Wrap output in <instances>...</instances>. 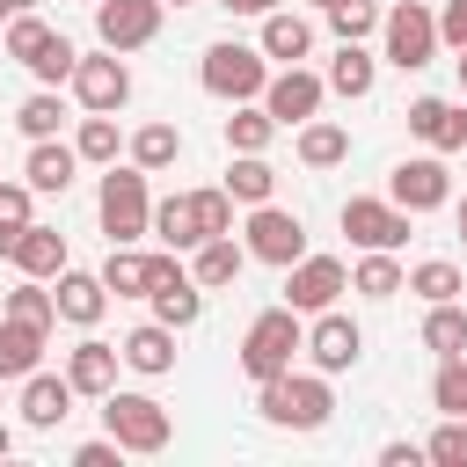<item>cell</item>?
<instances>
[{
    "instance_id": "16",
    "label": "cell",
    "mask_w": 467,
    "mask_h": 467,
    "mask_svg": "<svg viewBox=\"0 0 467 467\" xmlns=\"http://www.w3.org/2000/svg\"><path fill=\"white\" fill-rule=\"evenodd\" d=\"M409 131H416L431 153H467V109H452L445 95H416V102H409Z\"/></svg>"
},
{
    "instance_id": "45",
    "label": "cell",
    "mask_w": 467,
    "mask_h": 467,
    "mask_svg": "<svg viewBox=\"0 0 467 467\" xmlns=\"http://www.w3.org/2000/svg\"><path fill=\"white\" fill-rule=\"evenodd\" d=\"M44 36H51V22H36V15H15V22H7V58H15V66H29V51H36Z\"/></svg>"
},
{
    "instance_id": "35",
    "label": "cell",
    "mask_w": 467,
    "mask_h": 467,
    "mask_svg": "<svg viewBox=\"0 0 467 467\" xmlns=\"http://www.w3.org/2000/svg\"><path fill=\"white\" fill-rule=\"evenodd\" d=\"M431 401H438V416H467V350H460V358H438Z\"/></svg>"
},
{
    "instance_id": "42",
    "label": "cell",
    "mask_w": 467,
    "mask_h": 467,
    "mask_svg": "<svg viewBox=\"0 0 467 467\" xmlns=\"http://www.w3.org/2000/svg\"><path fill=\"white\" fill-rule=\"evenodd\" d=\"M190 212H197V241L234 234V197L226 190H190Z\"/></svg>"
},
{
    "instance_id": "25",
    "label": "cell",
    "mask_w": 467,
    "mask_h": 467,
    "mask_svg": "<svg viewBox=\"0 0 467 467\" xmlns=\"http://www.w3.org/2000/svg\"><path fill=\"white\" fill-rule=\"evenodd\" d=\"M44 336H51V328L0 321V379H29V372H36V358H44Z\"/></svg>"
},
{
    "instance_id": "27",
    "label": "cell",
    "mask_w": 467,
    "mask_h": 467,
    "mask_svg": "<svg viewBox=\"0 0 467 467\" xmlns=\"http://www.w3.org/2000/svg\"><path fill=\"white\" fill-rule=\"evenodd\" d=\"M423 343H431L438 358H460V350H467V306H460V299H438V306L423 314Z\"/></svg>"
},
{
    "instance_id": "41",
    "label": "cell",
    "mask_w": 467,
    "mask_h": 467,
    "mask_svg": "<svg viewBox=\"0 0 467 467\" xmlns=\"http://www.w3.org/2000/svg\"><path fill=\"white\" fill-rule=\"evenodd\" d=\"M321 15H328V29H336L343 44H358V36H372V29H379V7H372V0H328Z\"/></svg>"
},
{
    "instance_id": "39",
    "label": "cell",
    "mask_w": 467,
    "mask_h": 467,
    "mask_svg": "<svg viewBox=\"0 0 467 467\" xmlns=\"http://www.w3.org/2000/svg\"><path fill=\"white\" fill-rule=\"evenodd\" d=\"M102 285H109L117 299H131V292H146V255H131L124 241H109V263H102Z\"/></svg>"
},
{
    "instance_id": "49",
    "label": "cell",
    "mask_w": 467,
    "mask_h": 467,
    "mask_svg": "<svg viewBox=\"0 0 467 467\" xmlns=\"http://www.w3.org/2000/svg\"><path fill=\"white\" fill-rule=\"evenodd\" d=\"M219 7H234V15H270V7H285V0H219Z\"/></svg>"
},
{
    "instance_id": "2",
    "label": "cell",
    "mask_w": 467,
    "mask_h": 467,
    "mask_svg": "<svg viewBox=\"0 0 467 467\" xmlns=\"http://www.w3.org/2000/svg\"><path fill=\"white\" fill-rule=\"evenodd\" d=\"M299 343H306L299 314H292V306H263V314L248 321V336H241V372L263 387V379L292 372V350H299Z\"/></svg>"
},
{
    "instance_id": "18",
    "label": "cell",
    "mask_w": 467,
    "mask_h": 467,
    "mask_svg": "<svg viewBox=\"0 0 467 467\" xmlns=\"http://www.w3.org/2000/svg\"><path fill=\"white\" fill-rule=\"evenodd\" d=\"M66 416H73V379H66V372H29V379H22V423L58 431Z\"/></svg>"
},
{
    "instance_id": "52",
    "label": "cell",
    "mask_w": 467,
    "mask_h": 467,
    "mask_svg": "<svg viewBox=\"0 0 467 467\" xmlns=\"http://www.w3.org/2000/svg\"><path fill=\"white\" fill-rule=\"evenodd\" d=\"M460 88H467V44H460Z\"/></svg>"
},
{
    "instance_id": "22",
    "label": "cell",
    "mask_w": 467,
    "mask_h": 467,
    "mask_svg": "<svg viewBox=\"0 0 467 467\" xmlns=\"http://www.w3.org/2000/svg\"><path fill=\"white\" fill-rule=\"evenodd\" d=\"M117 350H124V365H131V372H146V379L175 372V328H168V321H146V328H131Z\"/></svg>"
},
{
    "instance_id": "3",
    "label": "cell",
    "mask_w": 467,
    "mask_h": 467,
    "mask_svg": "<svg viewBox=\"0 0 467 467\" xmlns=\"http://www.w3.org/2000/svg\"><path fill=\"white\" fill-rule=\"evenodd\" d=\"M95 212H102V234H109V241H139V234L153 226L146 168H139V161H131V168H117V161H109V175H102V197H95Z\"/></svg>"
},
{
    "instance_id": "14",
    "label": "cell",
    "mask_w": 467,
    "mask_h": 467,
    "mask_svg": "<svg viewBox=\"0 0 467 467\" xmlns=\"http://www.w3.org/2000/svg\"><path fill=\"white\" fill-rule=\"evenodd\" d=\"M387 197L416 219V212H438V204L452 197V175H445V161H438V153H416V161H401V168H394Z\"/></svg>"
},
{
    "instance_id": "20",
    "label": "cell",
    "mask_w": 467,
    "mask_h": 467,
    "mask_svg": "<svg viewBox=\"0 0 467 467\" xmlns=\"http://www.w3.org/2000/svg\"><path fill=\"white\" fill-rule=\"evenodd\" d=\"M7 255H15V270H22V277H58V270H66V234L29 219V226L15 234V248H7Z\"/></svg>"
},
{
    "instance_id": "4",
    "label": "cell",
    "mask_w": 467,
    "mask_h": 467,
    "mask_svg": "<svg viewBox=\"0 0 467 467\" xmlns=\"http://www.w3.org/2000/svg\"><path fill=\"white\" fill-rule=\"evenodd\" d=\"M102 431L124 445V452H161L168 438H175V423H168V409L153 401V394H102Z\"/></svg>"
},
{
    "instance_id": "51",
    "label": "cell",
    "mask_w": 467,
    "mask_h": 467,
    "mask_svg": "<svg viewBox=\"0 0 467 467\" xmlns=\"http://www.w3.org/2000/svg\"><path fill=\"white\" fill-rule=\"evenodd\" d=\"M7 452H15V431H7V423H0V460H7Z\"/></svg>"
},
{
    "instance_id": "32",
    "label": "cell",
    "mask_w": 467,
    "mask_h": 467,
    "mask_svg": "<svg viewBox=\"0 0 467 467\" xmlns=\"http://www.w3.org/2000/svg\"><path fill=\"white\" fill-rule=\"evenodd\" d=\"M270 139H277V117H270V109H241V102H234V117H226V146H234V153H263Z\"/></svg>"
},
{
    "instance_id": "55",
    "label": "cell",
    "mask_w": 467,
    "mask_h": 467,
    "mask_svg": "<svg viewBox=\"0 0 467 467\" xmlns=\"http://www.w3.org/2000/svg\"><path fill=\"white\" fill-rule=\"evenodd\" d=\"M314 7H328V0H314Z\"/></svg>"
},
{
    "instance_id": "48",
    "label": "cell",
    "mask_w": 467,
    "mask_h": 467,
    "mask_svg": "<svg viewBox=\"0 0 467 467\" xmlns=\"http://www.w3.org/2000/svg\"><path fill=\"white\" fill-rule=\"evenodd\" d=\"M379 460H387V467H416V460H423V445H387Z\"/></svg>"
},
{
    "instance_id": "44",
    "label": "cell",
    "mask_w": 467,
    "mask_h": 467,
    "mask_svg": "<svg viewBox=\"0 0 467 467\" xmlns=\"http://www.w3.org/2000/svg\"><path fill=\"white\" fill-rule=\"evenodd\" d=\"M423 460H438V467H467V416H445L438 438L423 445Z\"/></svg>"
},
{
    "instance_id": "17",
    "label": "cell",
    "mask_w": 467,
    "mask_h": 467,
    "mask_svg": "<svg viewBox=\"0 0 467 467\" xmlns=\"http://www.w3.org/2000/svg\"><path fill=\"white\" fill-rule=\"evenodd\" d=\"M117 365H124V350L102 343V336H88V343L66 350V379H73V394H95V401L117 387Z\"/></svg>"
},
{
    "instance_id": "15",
    "label": "cell",
    "mask_w": 467,
    "mask_h": 467,
    "mask_svg": "<svg viewBox=\"0 0 467 467\" xmlns=\"http://www.w3.org/2000/svg\"><path fill=\"white\" fill-rule=\"evenodd\" d=\"M343 234H350L358 248H401V241H409V212H401L394 197H350V204H343Z\"/></svg>"
},
{
    "instance_id": "38",
    "label": "cell",
    "mask_w": 467,
    "mask_h": 467,
    "mask_svg": "<svg viewBox=\"0 0 467 467\" xmlns=\"http://www.w3.org/2000/svg\"><path fill=\"white\" fill-rule=\"evenodd\" d=\"M153 234H161L168 248H197V212H190V197L153 204Z\"/></svg>"
},
{
    "instance_id": "36",
    "label": "cell",
    "mask_w": 467,
    "mask_h": 467,
    "mask_svg": "<svg viewBox=\"0 0 467 467\" xmlns=\"http://www.w3.org/2000/svg\"><path fill=\"white\" fill-rule=\"evenodd\" d=\"M73 58H80V51H73V44H66V36L51 29V36H44L36 51H29V73H36L44 88H58V80H73Z\"/></svg>"
},
{
    "instance_id": "50",
    "label": "cell",
    "mask_w": 467,
    "mask_h": 467,
    "mask_svg": "<svg viewBox=\"0 0 467 467\" xmlns=\"http://www.w3.org/2000/svg\"><path fill=\"white\" fill-rule=\"evenodd\" d=\"M15 15H29V0H0V22H15Z\"/></svg>"
},
{
    "instance_id": "9",
    "label": "cell",
    "mask_w": 467,
    "mask_h": 467,
    "mask_svg": "<svg viewBox=\"0 0 467 467\" xmlns=\"http://www.w3.org/2000/svg\"><path fill=\"white\" fill-rule=\"evenodd\" d=\"M248 255H255V263H277V270H292V263L306 255V226H299V212L255 204V212H248Z\"/></svg>"
},
{
    "instance_id": "46",
    "label": "cell",
    "mask_w": 467,
    "mask_h": 467,
    "mask_svg": "<svg viewBox=\"0 0 467 467\" xmlns=\"http://www.w3.org/2000/svg\"><path fill=\"white\" fill-rule=\"evenodd\" d=\"M117 438H88V445H73V467H117Z\"/></svg>"
},
{
    "instance_id": "1",
    "label": "cell",
    "mask_w": 467,
    "mask_h": 467,
    "mask_svg": "<svg viewBox=\"0 0 467 467\" xmlns=\"http://www.w3.org/2000/svg\"><path fill=\"white\" fill-rule=\"evenodd\" d=\"M255 409L277 431H321L328 409H336V394H328V372H277V379H263Z\"/></svg>"
},
{
    "instance_id": "12",
    "label": "cell",
    "mask_w": 467,
    "mask_h": 467,
    "mask_svg": "<svg viewBox=\"0 0 467 467\" xmlns=\"http://www.w3.org/2000/svg\"><path fill=\"white\" fill-rule=\"evenodd\" d=\"M321 95H328V80H321V73H306V66H285L277 80H263V109L277 117V131H292V124L321 117Z\"/></svg>"
},
{
    "instance_id": "37",
    "label": "cell",
    "mask_w": 467,
    "mask_h": 467,
    "mask_svg": "<svg viewBox=\"0 0 467 467\" xmlns=\"http://www.w3.org/2000/svg\"><path fill=\"white\" fill-rule=\"evenodd\" d=\"M15 124H22V139H58V124H66V109H58V95L51 88H36L22 109H15Z\"/></svg>"
},
{
    "instance_id": "33",
    "label": "cell",
    "mask_w": 467,
    "mask_h": 467,
    "mask_svg": "<svg viewBox=\"0 0 467 467\" xmlns=\"http://www.w3.org/2000/svg\"><path fill=\"white\" fill-rule=\"evenodd\" d=\"M175 153H182V131H175V124H139V131H131V161H139L146 175L168 168Z\"/></svg>"
},
{
    "instance_id": "40",
    "label": "cell",
    "mask_w": 467,
    "mask_h": 467,
    "mask_svg": "<svg viewBox=\"0 0 467 467\" xmlns=\"http://www.w3.org/2000/svg\"><path fill=\"white\" fill-rule=\"evenodd\" d=\"M7 321H29V328H51V321H58V299H51V292H44L36 277H29V285H15V292H7Z\"/></svg>"
},
{
    "instance_id": "43",
    "label": "cell",
    "mask_w": 467,
    "mask_h": 467,
    "mask_svg": "<svg viewBox=\"0 0 467 467\" xmlns=\"http://www.w3.org/2000/svg\"><path fill=\"white\" fill-rule=\"evenodd\" d=\"M29 197H36L29 182H0V255H7V248H15V234L29 226Z\"/></svg>"
},
{
    "instance_id": "19",
    "label": "cell",
    "mask_w": 467,
    "mask_h": 467,
    "mask_svg": "<svg viewBox=\"0 0 467 467\" xmlns=\"http://www.w3.org/2000/svg\"><path fill=\"white\" fill-rule=\"evenodd\" d=\"M29 190H44V197H66L73 190V175H80V153L66 146V139H29Z\"/></svg>"
},
{
    "instance_id": "54",
    "label": "cell",
    "mask_w": 467,
    "mask_h": 467,
    "mask_svg": "<svg viewBox=\"0 0 467 467\" xmlns=\"http://www.w3.org/2000/svg\"><path fill=\"white\" fill-rule=\"evenodd\" d=\"M161 7H190V0H161Z\"/></svg>"
},
{
    "instance_id": "23",
    "label": "cell",
    "mask_w": 467,
    "mask_h": 467,
    "mask_svg": "<svg viewBox=\"0 0 467 467\" xmlns=\"http://www.w3.org/2000/svg\"><path fill=\"white\" fill-rule=\"evenodd\" d=\"M306 51H314V22L292 15V7H270V15H263V58H285V66H292V58H306Z\"/></svg>"
},
{
    "instance_id": "21",
    "label": "cell",
    "mask_w": 467,
    "mask_h": 467,
    "mask_svg": "<svg viewBox=\"0 0 467 467\" xmlns=\"http://www.w3.org/2000/svg\"><path fill=\"white\" fill-rule=\"evenodd\" d=\"M58 321H73V328H95L102 321V306H109V285L102 277H88V270H58Z\"/></svg>"
},
{
    "instance_id": "30",
    "label": "cell",
    "mask_w": 467,
    "mask_h": 467,
    "mask_svg": "<svg viewBox=\"0 0 467 467\" xmlns=\"http://www.w3.org/2000/svg\"><path fill=\"white\" fill-rule=\"evenodd\" d=\"M350 292H365V299H394V292H401V263H394V248H365V263L350 270Z\"/></svg>"
},
{
    "instance_id": "28",
    "label": "cell",
    "mask_w": 467,
    "mask_h": 467,
    "mask_svg": "<svg viewBox=\"0 0 467 467\" xmlns=\"http://www.w3.org/2000/svg\"><path fill=\"white\" fill-rule=\"evenodd\" d=\"M328 88L336 95H372V51L365 44H336V58H328Z\"/></svg>"
},
{
    "instance_id": "24",
    "label": "cell",
    "mask_w": 467,
    "mask_h": 467,
    "mask_svg": "<svg viewBox=\"0 0 467 467\" xmlns=\"http://www.w3.org/2000/svg\"><path fill=\"white\" fill-rule=\"evenodd\" d=\"M241 263H248V248H234V234H212V241H197V285L204 292H226L234 277H241Z\"/></svg>"
},
{
    "instance_id": "13",
    "label": "cell",
    "mask_w": 467,
    "mask_h": 467,
    "mask_svg": "<svg viewBox=\"0 0 467 467\" xmlns=\"http://www.w3.org/2000/svg\"><path fill=\"white\" fill-rule=\"evenodd\" d=\"M95 36L109 51H139L161 36V0H95Z\"/></svg>"
},
{
    "instance_id": "11",
    "label": "cell",
    "mask_w": 467,
    "mask_h": 467,
    "mask_svg": "<svg viewBox=\"0 0 467 467\" xmlns=\"http://www.w3.org/2000/svg\"><path fill=\"white\" fill-rule=\"evenodd\" d=\"M306 358H314V372H350L358 358H365V328L350 321V314H336V306H321L314 314V328H306V343H299Z\"/></svg>"
},
{
    "instance_id": "31",
    "label": "cell",
    "mask_w": 467,
    "mask_h": 467,
    "mask_svg": "<svg viewBox=\"0 0 467 467\" xmlns=\"http://www.w3.org/2000/svg\"><path fill=\"white\" fill-rule=\"evenodd\" d=\"M117 146H124L117 117H109V109H88V117H80V139H73V153H80V161H102V168H109V161H117Z\"/></svg>"
},
{
    "instance_id": "5",
    "label": "cell",
    "mask_w": 467,
    "mask_h": 467,
    "mask_svg": "<svg viewBox=\"0 0 467 467\" xmlns=\"http://www.w3.org/2000/svg\"><path fill=\"white\" fill-rule=\"evenodd\" d=\"M146 299H153V321H168V328H190L204 314V285L175 255H146Z\"/></svg>"
},
{
    "instance_id": "10",
    "label": "cell",
    "mask_w": 467,
    "mask_h": 467,
    "mask_svg": "<svg viewBox=\"0 0 467 467\" xmlns=\"http://www.w3.org/2000/svg\"><path fill=\"white\" fill-rule=\"evenodd\" d=\"M343 292H350V270H343L336 255H299L292 277H285V306H292V314H321V306H336Z\"/></svg>"
},
{
    "instance_id": "47",
    "label": "cell",
    "mask_w": 467,
    "mask_h": 467,
    "mask_svg": "<svg viewBox=\"0 0 467 467\" xmlns=\"http://www.w3.org/2000/svg\"><path fill=\"white\" fill-rule=\"evenodd\" d=\"M438 44H467V0H445V15H438Z\"/></svg>"
},
{
    "instance_id": "6",
    "label": "cell",
    "mask_w": 467,
    "mask_h": 467,
    "mask_svg": "<svg viewBox=\"0 0 467 467\" xmlns=\"http://www.w3.org/2000/svg\"><path fill=\"white\" fill-rule=\"evenodd\" d=\"M379 29H387V58H394L401 73H423V66L438 58V15H431V7L401 0L394 15H379Z\"/></svg>"
},
{
    "instance_id": "34",
    "label": "cell",
    "mask_w": 467,
    "mask_h": 467,
    "mask_svg": "<svg viewBox=\"0 0 467 467\" xmlns=\"http://www.w3.org/2000/svg\"><path fill=\"white\" fill-rule=\"evenodd\" d=\"M401 285H409L416 299H431V306H438V299H460V263H445V255H431V263H416V270H409Z\"/></svg>"
},
{
    "instance_id": "53",
    "label": "cell",
    "mask_w": 467,
    "mask_h": 467,
    "mask_svg": "<svg viewBox=\"0 0 467 467\" xmlns=\"http://www.w3.org/2000/svg\"><path fill=\"white\" fill-rule=\"evenodd\" d=\"M460 241H467V197H460Z\"/></svg>"
},
{
    "instance_id": "29",
    "label": "cell",
    "mask_w": 467,
    "mask_h": 467,
    "mask_svg": "<svg viewBox=\"0 0 467 467\" xmlns=\"http://www.w3.org/2000/svg\"><path fill=\"white\" fill-rule=\"evenodd\" d=\"M343 153H350V131H343V124H321V117L299 124V161H306V168H336Z\"/></svg>"
},
{
    "instance_id": "8",
    "label": "cell",
    "mask_w": 467,
    "mask_h": 467,
    "mask_svg": "<svg viewBox=\"0 0 467 467\" xmlns=\"http://www.w3.org/2000/svg\"><path fill=\"white\" fill-rule=\"evenodd\" d=\"M73 95H80V109H124L131 102V66H124V51H88V58H73Z\"/></svg>"
},
{
    "instance_id": "7",
    "label": "cell",
    "mask_w": 467,
    "mask_h": 467,
    "mask_svg": "<svg viewBox=\"0 0 467 467\" xmlns=\"http://www.w3.org/2000/svg\"><path fill=\"white\" fill-rule=\"evenodd\" d=\"M197 73H204V88H212L219 102H248V95H263V80H270V73H263V51H248V44H212Z\"/></svg>"
},
{
    "instance_id": "26",
    "label": "cell",
    "mask_w": 467,
    "mask_h": 467,
    "mask_svg": "<svg viewBox=\"0 0 467 467\" xmlns=\"http://www.w3.org/2000/svg\"><path fill=\"white\" fill-rule=\"evenodd\" d=\"M270 190H277V168H270L263 153H241V161L226 168V197H234V204H270Z\"/></svg>"
}]
</instances>
